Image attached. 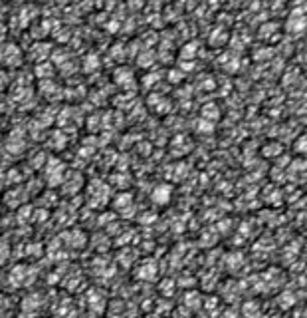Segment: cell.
Returning <instances> with one entry per match:
<instances>
[{
    "label": "cell",
    "instance_id": "cell-4",
    "mask_svg": "<svg viewBox=\"0 0 307 318\" xmlns=\"http://www.w3.org/2000/svg\"><path fill=\"white\" fill-rule=\"evenodd\" d=\"M115 207H117V209H121V207H133V197H131L129 193L119 195V203H115Z\"/></svg>",
    "mask_w": 307,
    "mask_h": 318
},
{
    "label": "cell",
    "instance_id": "cell-3",
    "mask_svg": "<svg viewBox=\"0 0 307 318\" xmlns=\"http://www.w3.org/2000/svg\"><path fill=\"white\" fill-rule=\"evenodd\" d=\"M8 257H10V247H8V241H4V239L0 237V266L8 261Z\"/></svg>",
    "mask_w": 307,
    "mask_h": 318
},
{
    "label": "cell",
    "instance_id": "cell-1",
    "mask_svg": "<svg viewBox=\"0 0 307 318\" xmlns=\"http://www.w3.org/2000/svg\"><path fill=\"white\" fill-rule=\"evenodd\" d=\"M151 199H153L154 205H160V207H162V205H168L170 199H172V185H168V183H158L153 191H151Z\"/></svg>",
    "mask_w": 307,
    "mask_h": 318
},
{
    "label": "cell",
    "instance_id": "cell-5",
    "mask_svg": "<svg viewBox=\"0 0 307 318\" xmlns=\"http://www.w3.org/2000/svg\"><path fill=\"white\" fill-rule=\"evenodd\" d=\"M154 272H156V268H154V265L151 263V266H145V276H143V278H149V276H154ZM137 274L141 276V274H143V268H141V270H139Z\"/></svg>",
    "mask_w": 307,
    "mask_h": 318
},
{
    "label": "cell",
    "instance_id": "cell-2",
    "mask_svg": "<svg viewBox=\"0 0 307 318\" xmlns=\"http://www.w3.org/2000/svg\"><path fill=\"white\" fill-rule=\"evenodd\" d=\"M306 28H307V18L302 16V14H294V16L288 20V24H286V30H288V32H302V30H306Z\"/></svg>",
    "mask_w": 307,
    "mask_h": 318
}]
</instances>
